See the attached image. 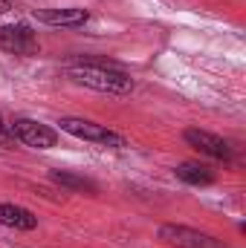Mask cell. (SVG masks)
<instances>
[{
  "label": "cell",
  "mask_w": 246,
  "mask_h": 248,
  "mask_svg": "<svg viewBox=\"0 0 246 248\" xmlns=\"http://www.w3.org/2000/svg\"><path fill=\"white\" fill-rule=\"evenodd\" d=\"M0 225L15 228V231H35L38 228V217L29 208L12 205V202H0Z\"/></svg>",
  "instance_id": "cell-8"
},
{
  "label": "cell",
  "mask_w": 246,
  "mask_h": 248,
  "mask_svg": "<svg viewBox=\"0 0 246 248\" xmlns=\"http://www.w3.org/2000/svg\"><path fill=\"white\" fill-rule=\"evenodd\" d=\"M35 20L47 26H84L90 20L87 9L70 6V9H35Z\"/></svg>",
  "instance_id": "cell-7"
},
{
  "label": "cell",
  "mask_w": 246,
  "mask_h": 248,
  "mask_svg": "<svg viewBox=\"0 0 246 248\" xmlns=\"http://www.w3.org/2000/svg\"><path fill=\"white\" fill-rule=\"evenodd\" d=\"M159 240L171 248H226L211 234H203V231L185 228V225H159Z\"/></svg>",
  "instance_id": "cell-5"
},
{
  "label": "cell",
  "mask_w": 246,
  "mask_h": 248,
  "mask_svg": "<svg viewBox=\"0 0 246 248\" xmlns=\"http://www.w3.org/2000/svg\"><path fill=\"white\" fill-rule=\"evenodd\" d=\"M12 12V3L9 0H0V15H9Z\"/></svg>",
  "instance_id": "cell-12"
},
{
  "label": "cell",
  "mask_w": 246,
  "mask_h": 248,
  "mask_svg": "<svg viewBox=\"0 0 246 248\" xmlns=\"http://www.w3.org/2000/svg\"><path fill=\"white\" fill-rule=\"evenodd\" d=\"M0 147H3V150H12V147H15V136H12L9 124L3 122V116H0Z\"/></svg>",
  "instance_id": "cell-11"
},
{
  "label": "cell",
  "mask_w": 246,
  "mask_h": 248,
  "mask_svg": "<svg viewBox=\"0 0 246 248\" xmlns=\"http://www.w3.org/2000/svg\"><path fill=\"white\" fill-rule=\"evenodd\" d=\"M53 182L61 185L64 190H75V193H96V190H99V185H96L93 179L78 176V173H72V170H53Z\"/></svg>",
  "instance_id": "cell-10"
},
{
  "label": "cell",
  "mask_w": 246,
  "mask_h": 248,
  "mask_svg": "<svg viewBox=\"0 0 246 248\" xmlns=\"http://www.w3.org/2000/svg\"><path fill=\"white\" fill-rule=\"evenodd\" d=\"M64 72H67V78L72 84H81V87L96 90V93L127 95L133 90V81L124 75L122 69H116L110 63H102V61H75V63H70Z\"/></svg>",
  "instance_id": "cell-1"
},
{
  "label": "cell",
  "mask_w": 246,
  "mask_h": 248,
  "mask_svg": "<svg viewBox=\"0 0 246 248\" xmlns=\"http://www.w3.org/2000/svg\"><path fill=\"white\" fill-rule=\"evenodd\" d=\"M183 139L194 147V150H200V153H206V156H211V159H217V162H232V147H229V141L220 139V136H214V133H209V130L188 127L183 133Z\"/></svg>",
  "instance_id": "cell-6"
},
{
  "label": "cell",
  "mask_w": 246,
  "mask_h": 248,
  "mask_svg": "<svg viewBox=\"0 0 246 248\" xmlns=\"http://www.w3.org/2000/svg\"><path fill=\"white\" fill-rule=\"evenodd\" d=\"M174 173H177V179H183L185 185H194V187L214 182V170L209 165H200V162H183V165L174 168Z\"/></svg>",
  "instance_id": "cell-9"
},
{
  "label": "cell",
  "mask_w": 246,
  "mask_h": 248,
  "mask_svg": "<svg viewBox=\"0 0 246 248\" xmlns=\"http://www.w3.org/2000/svg\"><path fill=\"white\" fill-rule=\"evenodd\" d=\"M0 49L9 55L32 58V55H38L41 41L26 23H12V26H0Z\"/></svg>",
  "instance_id": "cell-3"
},
{
  "label": "cell",
  "mask_w": 246,
  "mask_h": 248,
  "mask_svg": "<svg viewBox=\"0 0 246 248\" xmlns=\"http://www.w3.org/2000/svg\"><path fill=\"white\" fill-rule=\"evenodd\" d=\"M61 130L75 136V139H84V141H93V144H107V147H124V139L119 133L107 130L105 124H96L90 119H75V116H67L61 119Z\"/></svg>",
  "instance_id": "cell-2"
},
{
  "label": "cell",
  "mask_w": 246,
  "mask_h": 248,
  "mask_svg": "<svg viewBox=\"0 0 246 248\" xmlns=\"http://www.w3.org/2000/svg\"><path fill=\"white\" fill-rule=\"evenodd\" d=\"M15 141H23L26 147H35V150H47V147H55L58 144V133L50 127V124H41L35 119H15L9 124Z\"/></svg>",
  "instance_id": "cell-4"
}]
</instances>
